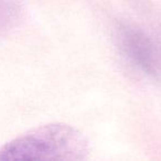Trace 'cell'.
Instances as JSON below:
<instances>
[{
    "instance_id": "3957f363",
    "label": "cell",
    "mask_w": 161,
    "mask_h": 161,
    "mask_svg": "<svg viewBox=\"0 0 161 161\" xmlns=\"http://www.w3.org/2000/svg\"><path fill=\"white\" fill-rule=\"evenodd\" d=\"M20 16L18 0H0V34L11 29Z\"/></svg>"
},
{
    "instance_id": "7a4b0ae2",
    "label": "cell",
    "mask_w": 161,
    "mask_h": 161,
    "mask_svg": "<svg viewBox=\"0 0 161 161\" xmlns=\"http://www.w3.org/2000/svg\"><path fill=\"white\" fill-rule=\"evenodd\" d=\"M121 43L128 56L139 66L150 73L157 71L159 66L157 50L141 32L126 28L121 32Z\"/></svg>"
},
{
    "instance_id": "6da1fadb",
    "label": "cell",
    "mask_w": 161,
    "mask_h": 161,
    "mask_svg": "<svg viewBox=\"0 0 161 161\" xmlns=\"http://www.w3.org/2000/svg\"><path fill=\"white\" fill-rule=\"evenodd\" d=\"M87 153V141L77 129L65 124H49L3 145L0 148V161H76L86 159Z\"/></svg>"
}]
</instances>
